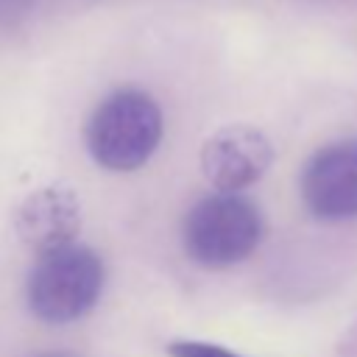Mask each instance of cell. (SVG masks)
I'll return each mask as SVG.
<instances>
[{
  "mask_svg": "<svg viewBox=\"0 0 357 357\" xmlns=\"http://www.w3.org/2000/svg\"><path fill=\"white\" fill-rule=\"evenodd\" d=\"M162 139V112L139 89H120L100 100L86 123L92 159L114 173L142 167Z\"/></svg>",
  "mask_w": 357,
  "mask_h": 357,
  "instance_id": "1",
  "label": "cell"
},
{
  "mask_svg": "<svg viewBox=\"0 0 357 357\" xmlns=\"http://www.w3.org/2000/svg\"><path fill=\"white\" fill-rule=\"evenodd\" d=\"M103 276V259L86 245L47 251L28 276V307L45 324L78 321L100 298Z\"/></svg>",
  "mask_w": 357,
  "mask_h": 357,
  "instance_id": "2",
  "label": "cell"
},
{
  "mask_svg": "<svg viewBox=\"0 0 357 357\" xmlns=\"http://www.w3.org/2000/svg\"><path fill=\"white\" fill-rule=\"evenodd\" d=\"M181 240L192 262L204 268H229L259 245L262 215L237 192H215L187 212Z\"/></svg>",
  "mask_w": 357,
  "mask_h": 357,
  "instance_id": "3",
  "label": "cell"
},
{
  "mask_svg": "<svg viewBox=\"0 0 357 357\" xmlns=\"http://www.w3.org/2000/svg\"><path fill=\"white\" fill-rule=\"evenodd\" d=\"M301 198L321 220L357 218V139L332 142L307 162Z\"/></svg>",
  "mask_w": 357,
  "mask_h": 357,
  "instance_id": "4",
  "label": "cell"
},
{
  "mask_svg": "<svg viewBox=\"0 0 357 357\" xmlns=\"http://www.w3.org/2000/svg\"><path fill=\"white\" fill-rule=\"evenodd\" d=\"M273 162L271 139L254 126H226L201 148V170L220 192H237L265 176Z\"/></svg>",
  "mask_w": 357,
  "mask_h": 357,
  "instance_id": "5",
  "label": "cell"
},
{
  "mask_svg": "<svg viewBox=\"0 0 357 357\" xmlns=\"http://www.w3.org/2000/svg\"><path fill=\"white\" fill-rule=\"evenodd\" d=\"M17 234L39 257L64 245H73L81 231L78 195L64 184H47L31 192L17 209Z\"/></svg>",
  "mask_w": 357,
  "mask_h": 357,
  "instance_id": "6",
  "label": "cell"
},
{
  "mask_svg": "<svg viewBox=\"0 0 357 357\" xmlns=\"http://www.w3.org/2000/svg\"><path fill=\"white\" fill-rule=\"evenodd\" d=\"M170 357H240L218 343H204V340H173L167 343Z\"/></svg>",
  "mask_w": 357,
  "mask_h": 357,
  "instance_id": "7",
  "label": "cell"
},
{
  "mask_svg": "<svg viewBox=\"0 0 357 357\" xmlns=\"http://www.w3.org/2000/svg\"><path fill=\"white\" fill-rule=\"evenodd\" d=\"M42 357H70V354H42Z\"/></svg>",
  "mask_w": 357,
  "mask_h": 357,
  "instance_id": "8",
  "label": "cell"
}]
</instances>
